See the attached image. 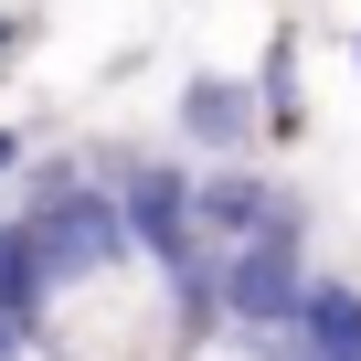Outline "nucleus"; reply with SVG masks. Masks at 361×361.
Masks as SVG:
<instances>
[{
    "label": "nucleus",
    "instance_id": "nucleus-1",
    "mask_svg": "<svg viewBox=\"0 0 361 361\" xmlns=\"http://www.w3.org/2000/svg\"><path fill=\"white\" fill-rule=\"evenodd\" d=\"M170 128L180 138H192L202 159H234L245 138H266V96H255V75H192V85H180V106H170Z\"/></svg>",
    "mask_w": 361,
    "mask_h": 361
},
{
    "label": "nucleus",
    "instance_id": "nucleus-2",
    "mask_svg": "<svg viewBox=\"0 0 361 361\" xmlns=\"http://www.w3.org/2000/svg\"><path fill=\"white\" fill-rule=\"evenodd\" d=\"M180 361H298L276 329H245V319H202L192 340H180Z\"/></svg>",
    "mask_w": 361,
    "mask_h": 361
},
{
    "label": "nucleus",
    "instance_id": "nucleus-3",
    "mask_svg": "<svg viewBox=\"0 0 361 361\" xmlns=\"http://www.w3.org/2000/svg\"><path fill=\"white\" fill-rule=\"evenodd\" d=\"M22 149H32V128H11V117H0V180L22 170Z\"/></svg>",
    "mask_w": 361,
    "mask_h": 361
},
{
    "label": "nucleus",
    "instance_id": "nucleus-4",
    "mask_svg": "<svg viewBox=\"0 0 361 361\" xmlns=\"http://www.w3.org/2000/svg\"><path fill=\"white\" fill-rule=\"evenodd\" d=\"M22 32H32V11H0V64L22 54Z\"/></svg>",
    "mask_w": 361,
    "mask_h": 361
},
{
    "label": "nucleus",
    "instance_id": "nucleus-5",
    "mask_svg": "<svg viewBox=\"0 0 361 361\" xmlns=\"http://www.w3.org/2000/svg\"><path fill=\"white\" fill-rule=\"evenodd\" d=\"M350 64H361V32H350Z\"/></svg>",
    "mask_w": 361,
    "mask_h": 361
}]
</instances>
